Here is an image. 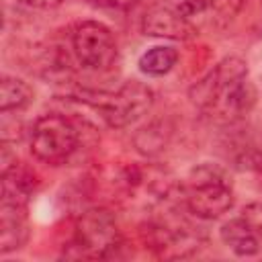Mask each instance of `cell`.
<instances>
[{
    "instance_id": "13",
    "label": "cell",
    "mask_w": 262,
    "mask_h": 262,
    "mask_svg": "<svg viewBox=\"0 0 262 262\" xmlns=\"http://www.w3.org/2000/svg\"><path fill=\"white\" fill-rule=\"evenodd\" d=\"M213 2L215 0H166V6L176 10L178 14L186 16V18H192L196 14H203V12L211 10Z\"/></svg>"
},
{
    "instance_id": "5",
    "label": "cell",
    "mask_w": 262,
    "mask_h": 262,
    "mask_svg": "<svg viewBox=\"0 0 262 262\" xmlns=\"http://www.w3.org/2000/svg\"><path fill=\"white\" fill-rule=\"evenodd\" d=\"M74 59L92 72H106L117 61V41L113 31L98 20H80L70 33Z\"/></svg>"
},
{
    "instance_id": "9",
    "label": "cell",
    "mask_w": 262,
    "mask_h": 262,
    "mask_svg": "<svg viewBox=\"0 0 262 262\" xmlns=\"http://www.w3.org/2000/svg\"><path fill=\"white\" fill-rule=\"evenodd\" d=\"M219 237L239 258H250L260 252V237L242 215L225 221L219 229Z\"/></svg>"
},
{
    "instance_id": "3",
    "label": "cell",
    "mask_w": 262,
    "mask_h": 262,
    "mask_svg": "<svg viewBox=\"0 0 262 262\" xmlns=\"http://www.w3.org/2000/svg\"><path fill=\"white\" fill-rule=\"evenodd\" d=\"M31 154L49 166L66 164L80 145L78 125L59 113L39 117L31 127Z\"/></svg>"
},
{
    "instance_id": "7",
    "label": "cell",
    "mask_w": 262,
    "mask_h": 262,
    "mask_svg": "<svg viewBox=\"0 0 262 262\" xmlns=\"http://www.w3.org/2000/svg\"><path fill=\"white\" fill-rule=\"evenodd\" d=\"M141 31H143V35L172 39V41H184V39H190L196 35V29L190 23V18L178 14L176 10L168 8L166 4L154 6L143 14Z\"/></svg>"
},
{
    "instance_id": "8",
    "label": "cell",
    "mask_w": 262,
    "mask_h": 262,
    "mask_svg": "<svg viewBox=\"0 0 262 262\" xmlns=\"http://www.w3.org/2000/svg\"><path fill=\"white\" fill-rule=\"evenodd\" d=\"M27 203L6 201L0 203V252L10 254L20 250L29 239V213Z\"/></svg>"
},
{
    "instance_id": "4",
    "label": "cell",
    "mask_w": 262,
    "mask_h": 262,
    "mask_svg": "<svg viewBox=\"0 0 262 262\" xmlns=\"http://www.w3.org/2000/svg\"><path fill=\"white\" fill-rule=\"evenodd\" d=\"M121 246L119 225L111 211H84L76 223V233L63 252L70 258H108Z\"/></svg>"
},
{
    "instance_id": "16",
    "label": "cell",
    "mask_w": 262,
    "mask_h": 262,
    "mask_svg": "<svg viewBox=\"0 0 262 262\" xmlns=\"http://www.w3.org/2000/svg\"><path fill=\"white\" fill-rule=\"evenodd\" d=\"M239 6H242V0H215L211 10H215L223 18H231L239 10Z\"/></svg>"
},
{
    "instance_id": "12",
    "label": "cell",
    "mask_w": 262,
    "mask_h": 262,
    "mask_svg": "<svg viewBox=\"0 0 262 262\" xmlns=\"http://www.w3.org/2000/svg\"><path fill=\"white\" fill-rule=\"evenodd\" d=\"M168 137H170L168 127L162 121H154V123L141 127L133 135V143H135V149L139 154L151 158V156H156L164 149V145L168 143Z\"/></svg>"
},
{
    "instance_id": "1",
    "label": "cell",
    "mask_w": 262,
    "mask_h": 262,
    "mask_svg": "<svg viewBox=\"0 0 262 262\" xmlns=\"http://www.w3.org/2000/svg\"><path fill=\"white\" fill-rule=\"evenodd\" d=\"M182 203L196 219H219L233 207V186L225 168L219 164L203 162L194 166L182 188Z\"/></svg>"
},
{
    "instance_id": "11",
    "label": "cell",
    "mask_w": 262,
    "mask_h": 262,
    "mask_svg": "<svg viewBox=\"0 0 262 262\" xmlns=\"http://www.w3.org/2000/svg\"><path fill=\"white\" fill-rule=\"evenodd\" d=\"M178 61V51L170 45H156V47H149L147 51H143L137 59V66H139V72L145 74V76H151V78H160V76H166L168 72L174 70Z\"/></svg>"
},
{
    "instance_id": "15",
    "label": "cell",
    "mask_w": 262,
    "mask_h": 262,
    "mask_svg": "<svg viewBox=\"0 0 262 262\" xmlns=\"http://www.w3.org/2000/svg\"><path fill=\"white\" fill-rule=\"evenodd\" d=\"M86 2L94 8H100V10H127L137 0H86Z\"/></svg>"
},
{
    "instance_id": "14",
    "label": "cell",
    "mask_w": 262,
    "mask_h": 262,
    "mask_svg": "<svg viewBox=\"0 0 262 262\" xmlns=\"http://www.w3.org/2000/svg\"><path fill=\"white\" fill-rule=\"evenodd\" d=\"M242 217L248 221V225L258 233L262 239V203H248L242 209Z\"/></svg>"
},
{
    "instance_id": "6",
    "label": "cell",
    "mask_w": 262,
    "mask_h": 262,
    "mask_svg": "<svg viewBox=\"0 0 262 262\" xmlns=\"http://www.w3.org/2000/svg\"><path fill=\"white\" fill-rule=\"evenodd\" d=\"M239 78H248V63L242 57H235V55L223 57L196 84L190 86L188 96L203 111L211 102V98L215 96V92L221 86H225V84H229L233 80H239Z\"/></svg>"
},
{
    "instance_id": "10",
    "label": "cell",
    "mask_w": 262,
    "mask_h": 262,
    "mask_svg": "<svg viewBox=\"0 0 262 262\" xmlns=\"http://www.w3.org/2000/svg\"><path fill=\"white\" fill-rule=\"evenodd\" d=\"M33 98H35V92L29 82L8 74L2 76L0 80V113L2 115L25 111L33 102Z\"/></svg>"
},
{
    "instance_id": "2",
    "label": "cell",
    "mask_w": 262,
    "mask_h": 262,
    "mask_svg": "<svg viewBox=\"0 0 262 262\" xmlns=\"http://www.w3.org/2000/svg\"><path fill=\"white\" fill-rule=\"evenodd\" d=\"M154 90L143 82L129 80L113 92L84 94L82 100L92 104L108 127L121 129L141 119L154 106Z\"/></svg>"
}]
</instances>
